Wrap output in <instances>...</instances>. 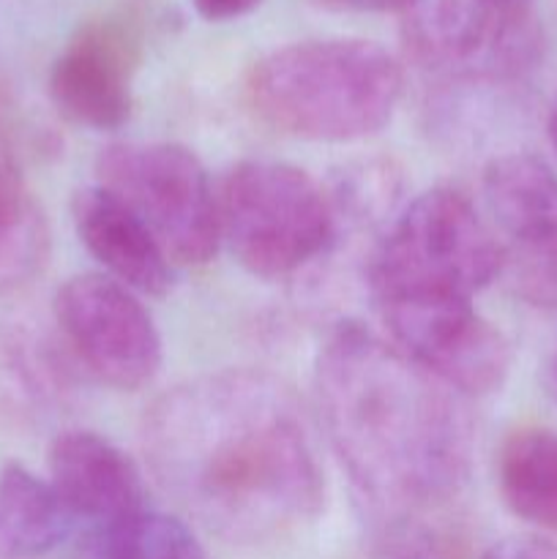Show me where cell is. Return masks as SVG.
I'll return each mask as SVG.
<instances>
[{"label": "cell", "mask_w": 557, "mask_h": 559, "mask_svg": "<svg viewBox=\"0 0 557 559\" xmlns=\"http://www.w3.org/2000/svg\"><path fill=\"white\" fill-rule=\"evenodd\" d=\"M156 484L229 544H271L315 522L325 475L293 388L224 369L169 388L142 418Z\"/></svg>", "instance_id": "obj_1"}, {"label": "cell", "mask_w": 557, "mask_h": 559, "mask_svg": "<svg viewBox=\"0 0 557 559\" xmlns=\"http://www.w3.org/2000/svg\"><path fill=\"white\" fill-rule=\"evenodd\" d=\"M322 431L382 530L420 522L464 489L473 424L462 396L369 328H336L315 364Z\"/></svg>", "instance_id": "obj_2"}, {"label": "cell", "mask_w": 557, "mask_h": 559, "mask_svg": "<svg viewBox=\"0 0 557 559\" xmlns=\"http://www.w3.org/2000/svg\"><path fill=\"white\" fill-rule=\"evenodd\" d=\"M404 74L386 47L364 38H311L262 55L246 76V102L278 134L355 142L391 123Z\"/></svg>", "instance_id": "obj_3"}, {"label": "cell", "mask_w": 557, "mask_h": 559, "mask_svg": "<svg viewBox=\"0 0 557 559\" xmlns=\"http://www.w3.org/2000/svg\"><path fill=\"white\" fill-rule=\"evenodd\" d=\"M502 276V246L478 207L457 189L415 197L369 257L375 306L473 300Z\"/></svg>", "instance_id": "obj_4"}, {"label": "cell", "mask_w": 557, "mask_h": 559, "mask_svg": "<svg viewBox=\"0 0 557 559\" xmlns=\"http://www.w3.org/2000/svg\"><path fill=\"white\" fill-rule=\"evenodd\" d=\"M218 233L235 260L260 278H282L325 254L336 235L331 197L306 169L249 158L224 175Z\"/></svg>", "instance_id": "obj_5"}, {"label": "cell", "mask_w": 557, "mask_h": 559, "mask_svg": "<svg viewBox=\"0 0 557 559\" xmlns=\"http://www.w3.org/2000/svg\"><path fill=\"white\" fill-rule=\"evenodd\" d=\"M98 186L112 191L173 265H208L216 257L218 202L200 158L175 142H120L96 158Z\"/></svg>", "instance_id": "obj_6"}, {"label": "cell", "mask_w": 557, "mask_h": 559, "mask_svg": "<svg viewBox=\"0 0 557 559\" xmlns=\"http://www.w3.org/2000/svg\"><path fill=\"white\" fill-rule=\"evenodd\" d=\"M407 47L437 74L511 85L538 66L544 38L533 11H506L486 0H420L407 11Z\"/></svg>", "instance_id": "obj_7"}, {"label": "cell", "mask_w": 557, "mask_h": 559, "mask_svg": "<svg viewBox=\"0 0 557 559\" xmlns=\"http://www.w3.org/2000/svg\"><path fill=\"white\" fill-rule=\"evenodd\" d=\"M484 202L502 246V273L530 306L557 311V173L530 153L484 169Z\"/></svg>", "instance_id": "obj_8"}, {"label": "cell", "mask_w": 557, "mask_h": 559, "mask_svg": "<svg viewBox=\"0 0 557 559\" xmlns=\"http://www.w3.org/2000/svg\"><path fill=\"white\" fill-rule=\"evenodd\" d=\"M55 320L76 358L118 391L151 385L162 369V336L134 289L104 273L69 278L55 295Z\"/></svg>", "instance_id": "obj_9"}, {"label": "cell", "mask_w": 557, "mask_h": 559, "mask_svg": "<svg viewBox=\"0 0 557 559\" xmlns=\"http://www.w3.org/2000/svg\"><path fill=\"white\" fill-rule=\"evenodd\" d=\"M391 342L459 396H489L511 371V344L473 300L377 306Z\"/></svg>", "instance_id": "obj_10"}, {"label": "cell", "mask_w": 557, "mask_h": 559, "mask_svg": "<svg viewBox=\"0 0 557 559\" xmlns=\"http://www.w3.org/2000/svg\"><path fill=\"white\" fill-rule=\"evenodd\" d=\"M142 41L134 20L102 16L69 38L49 71V96L71 123L112 131L129 120Z\"/></svg>", "instance_id": "obj_11"}, {"label": "cell", "mask_w": 557, "mask_h": 559, "mask_svg": "<svg viewBox=\"0 0 557 559\" xmlns=\"http://www.w3.org/2000/svg\"><path fill=\"white\" fill-rule=\"evenodd\" d=\"M49 484L69 513L91 527L147 508L145 475L129 453L96 431H63L47 453Z\"/></svg>", "instance_id": "obj_12"}, {"label": "cell", "mask_w": 557, "mask_h": 559, "mask_svg": "<svg viewBox=\"0 0 557 559\" xmlns=\"http://www.w3.org/2000/svg\"><path fill=\"white\" fill-rule=\"evenodd\" d=\"M71 218L82 246L109 278L140 295H164L173 287V262L151 229L104 186L74 194Z\"/></svg>", "instance_id": "obj_13"}, {"label": "cell", "mask_w": 557, "mask_h": 559, "mask_svg": "<svg viewBox=\"0 0 557 559\" xmlns=\"http://www.w3.org/2000/svg\"><path fill=\"white\" fill-rule=\"evenodd\" d=\"M74 516L49 480H42L22 464L0 469V557L31 559L63 544Z\"/></svg>", "instance_id": "obj_14"}, {"label": "cell", "mask_w": 557, "mask_h": 559, "mask_svg": "<svg viewBox=\"0 0 557 559\" xmlns=\"http://www.w3.org/2000/svg\"><path fill=\"white\" fill-rule=\"evenodd\" d=\"M497 486L513 516L557 535V431H511L497 453Z\"/></svg>", "instance_id": "obj_15"}, {"label": "cell", "mask_w": 557, "mask_h": 559, "mask_svg": "<svg viewBox=\"0 0 557 559\" xmlns=\"http://www.w3.org/2000/svg\"><path fill=\"white\" fill-rule=\"evenodd\" d=\"M47 216L0 140V295L31 282L47 265Z\"/></svg>", "instance_id": "obj_16"}, {"label": "cell", "mask_w": 557, "mask_h": 559, "mask_svg": "<svg viewBox=\"0 0 557 559\" xmlns=\"http://www.w3.org/2000/svg\"><path fill=\"white\" fill-rule=\"evenodd\" d=\"M85 559H208V555L180 519L142 508L91 527Z\"/></svg>", "instance_id": "obj_17"}, {"label": "cell", "mask_w": 557, "mask_h": 559, "mask_svg": "<svg viewBox=\"0 0 557 559\" xmlns=\"http://www.w3.org/2000/svg\"><path fill=\"white\" fill-rule=\"evenodd\" d=\"M380 559H451L446 540L420 522L382 530Z\"/></svg>", "instance_id": "obj_18"}, {"label": "cell", "mask_w": 557, "mask_h": 559, "mask_svg": "<svg viewBox=\"0 0 557 559\" xmlns=\"http://www.w3.org/2000/svg\"><path fill=\"white\" fill-rule=\"evenodd\" d=\"M262 0H191L197 14L208 22H229L251 14Z\"/></svg>", "instance_id": "obj_19"}, {"label": "cell", "mask_w": 557, "mask_h": 559, "mask_svg": "<svg viewBox=\"0 0 557 559\" xmlns=\"http://www.w3.org/2000/svg\"><path fill=\"white\" fill-rule=\"evenodd\" d=\"M328 3L339 5V9L382 14V11H410V9H415L420 0H328Z\"/></svg>", "instance_id": "obj_20"}, {"label": "cell", "mask_w": 557, "mask_h": 559, "mask_svg": "<svg viewBox=\"0 0 557 559\" xmlns=\"http://www.w3.org/2000/svg\"><path fill=\"white\" fill-rule=\"evenodd\" d=\"M544 388H546V393H549V396L557 402V347L544 366Z\"/></svg>", "instance_id": "obj_21"}, {"label": "cell", "mask_w": 557, "mask_h": 559, "mask_svg": "<svg viewBox=\"0 0 557 559\" xmlns=\"http://www.w3.org/2000/svg\"><path fill=\"white\" fill-rule=\"evenodd\" d=\"M486 3L506 11H533V0H486Z\"/></svg>", "instance_id": "obj_22"}, {"label": "cell", "mask_w": 557, "mask_h": 559, "mask_svg": "<svg viewBox=\"0 0 557 559\" xmlns=\"http://www.w3.org/2000/svg\"><path fill=\"white\" fill-rule=\"evenodd\" d=\"M549 140L557 151V93H555V102H552V109H549Z\"/></svg>", "instance_id": "obj_23"}]
</instances>
